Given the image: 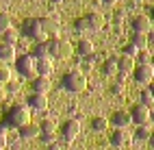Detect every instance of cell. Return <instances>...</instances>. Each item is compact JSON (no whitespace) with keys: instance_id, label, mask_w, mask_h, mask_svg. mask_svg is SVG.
<instances>
[{"instance_id":"1","label":"cell","mask_w":154,"mask_h":150,"mask_svg":"<svg viewBox=\"0 0 154 150\" xmlns=\"http://www.w3.org/2000/svg\"><path fill=\"white\" fill-rule=\"evenodd\" d=\"M61 87L69 94H80L87 87V76L80 72V70H69V72H65L63 78H61Z\"/></svg>"},{"instance_id":"2","label":"cell","mask_w":154,"mask_h":150,"mask_svg":"<svg viewBox=\"0 0 154 150\" xmlns=\"http://www.w3.org/2000/svg\"><path fill=\"white\" fill-rule=\"evenodd\" d=\"M28 122H30V109L26 105H15V107L9 109V113H7V126L22 128Z\"/></svg>"},{"instance_id":"3","label":"cell","mask_w":154,"mask_h":150,"mask_svg":"<svg viewBox=\"0 0 154 150\" xmlns=\"http://www.w3.org/2000/svg\"><path fill=\"white\" fill-rule=\"evenodd\" d=\"M22 31H24V35H26V37H30V39H33V42H37V44H44V42H48V37H46L44 28H42V20H39V17L24 20Z\"/></svg>"},{"instance_id":"4","label":"cell","mask_w":154,"mask_h":150,"mask_svg":"<svg viewBox=\"0 0 154 150\" xmlns=\"http://www.w3.org/2000/svg\"><path fill=\"white\" fill-rule=\"evenodd\" d=\"M46 46H48V55H52V57L65 59V57L72 55V48H69V44L65 42V39H59V37L57 39H48Z\"/></svg>"},{"instance_id":"5","label":"cell","mask_w":154,"mask_h":150,"mask_svg":"<svg viewBox=\"0 0 154 150\" xmlns=\"http://www.w3.org/2000/svg\"><path fill=\"white\" fill-rule=\"evenodd\" d=\"M132 76H135V81L137 83H141V85H150L152 81H154V67L150 65V63H146V65H135V70H132Z\"/></svg>"},{"instance_id":"6","label":"cell","mask_w":154,"mask_h":150,"mask_svg":"<svg viewBox=\"0 0 154 150\" xmlns=\"http://www.w3.org/2000/svg\"><path fill=\"white\" fill-rule=\"evenodd\" d=\"M130 113V120L135 122L137 126H143V124H150V107H146V105H135L132 107V111H128Z\"/></svg>"},{"instance_id":"7","label":"cell","mask_w":154,"mask_h":150,"mask_svg":"<svg viewBox=\"0 0 154 150\" xmlns=\"http://www.w3.org/2000/svg\"><path fill=\"white\" fill-rule=\"evenodd\" d=\"M15 67L22 76H33L35 74V59L30 55H20L15 59Z\"/></svg>"},{"instance_id":"8","label":"cell","mask_w":154,"mask_h":150,"mask_svg":"<svg viewBox=\"0 0 154 150\" xmlns=\"http://www.w3.org/2000/svg\"><path fill=\"white\" fill-rule=\"evenodd\" d=\"M61 133H63V139H65V142L72 144V142L78 137V133H80V122H78V120H74V117H72V120H65L63 126H61Z\"/></svg>"},{"instance_id":"9","label":"cell","mask_w":154,"mask_h":150,"mask_svg":"<svg viewBox=\"0 0 154 150\" xmlns=\"http://www.w3.org/2000/svg\"><path fill=\"white\" fill-rule=\"evenodd\" d=\"M152 28V20L148 15H137L132 17V31L135 33H141V35H148Z\"/></svg>"},{"instance_id":"10","label":"cell","mask_w":154,"mask_h":150,"mask_svg":"<svg viewBox=\"0 0 154 150\" xmlns=\"http://www.w3.org/2000/svg\"><path fill=\"white\" fill-rule=\"evenodd\" d=\"M54 70V63L50 57H44V59H35V74L37 76H50V72Z\"/></svg>"},{"instance_id":"11","label":"cell","mask_w":154,"mask_h":150,"mask_svg":"<svg viewBox=\"0 0 154 150\" xmlns=\"http://www.w3.org/2000/svg\"><path fill=\"white\" fill-rule=\"evenodd\" d=\"M42 28H44V33H46V37L48 39H57L59 37V22L57 20H52V17H42Z\"/></svg>"},{"instance_id":"12","label":"cell","mask_w":154,"mask_h":150,"mask_svg":"<svg viewBox=\"0 0 154 150\" xmlns=\"http://www.w3.org/2000/svg\"><path fill=\"white\" fill-rule=\"evenodd\" d=\"M26 102H28L26 107L33 109V111H44L48 107V98H46V94H30Z\"/></svg>"},{"instance_id":"13","label":"cell","mask_w":154,"mask_h":150,"mask_svg":"<svg viewBox=\"0 0 154 150\" xmlns=\"http://www.w3.org/2000/svg\"><path fill=\"white\" fill-rule=\"evenodd\" d=\"M109 124H113L115 128H126L128 124H132V120H130V113H128V111H115V113L111 115Z\"/></svg>"},{"instance_id":"14","label":"cell","mask_w":154,"mask_h":150,"mask_svg":"<svg viewBox=\"0 0 154 150\" xmlns=\"http://www.w3.org/2000/svg\"><path fill=\"white\" fill-rule=\"evenodd\" d=\"M83 17H85V22H87V28H89V31H100V28L104 26V17H102L100 13H96V11H91V13L83 15Z\"/></svg>"},{"instance_id":"15","label":"cell","mask_w":154,"mask_h":150,"mask_svg":"<svg viewBox=\"0 0 154 150\" xmlns=\"http://www.w3.org/2000/svg\"><path fill=\"white\" fill-rule=\"evenodd\" d=\"M30 87H33V94H48V89H50V78H48V76H35L33 83H30Z\"/></svg>"},{"instance_id":"16","label":"cell","mask_w":154,"mask_h":150,"mask_svg":"<svg viewBox=\"0 0 154 150\" xmlns=\"http://www.w3.org/2000/svg\"><path fill=\"white\" fill-rule=\"evenodd\" d=\"M132 70H135V59H130V57H124V55H122V57L117 59V72L130 74Z\"/></svg>"},{"instance_id":"17","label":"cell","mask_w":154,"mask_h":150,"mask_svg":"<svg viewBox=\"0 0 154 150\" xmlns=\"http://www.w3.org/2000/svg\"><path fill=\"white\" fill-rule=\"evenodd\" d=\"M20 137H22V139H33V137H39V126H37V124H33V122L24 124L22 128H20Z\"/></svg>"},{"instance_id":"18","label":"cell","mask_w":154,"mask_h":150,"mask_svg":"<svg viewBox=\"0 0 154 150\" xmlns=\"http://www.w3.org/2000/svg\"><path fill=\"white\" fill-rule=\"evenodd\" d=\"M126 133H124V128H115V131H113L111 133V139H109V142H111V146H115V148H119V146H124L126 144Z\"/></svg>"},{"instance_id":"19","label":"cell","mask_w":154,"mask_h":150,"mask_svg":"<svg viewBox=\"0 0 154 150\" xmlns=\"http://www.w3.org/2000/svg\"><path fill=\"white\" fill-rule=\"evenodd\" d=\"M76 52L80 57H89L91 52H94V42H91V39H80L78 46H76Z\"/></svg>"},{"instance_id":"20","label":"cell","mask_w":154,"mask_h":150,"mask_svg":"<svg viewBox=\"0 0 154 150\" xmlns=\"http://www.w3.org/2000/svg\"><path fill=\"white\" fill-rule=\"evenodd\" d=\"M15 59V46H7V44H0V61H13Z\"/></svg>"},{"instance_id":"21","label":"cell","mask_w":154,"mask_h":150,"mask_svg":"<svg viewBox=\"0 0 154 150\" xmlns=\"http://www.w3.org/2000/svg\"><path fill=\"white\" fill-rule=\"evenodd\" d=\"M128 44H132L137 50H146V48H148V37H146V35H141V33H132Z\"/></svg>"},{"instance_id":"22","label":"cell","mask_w":154,"mask_h":150,"mask_svg":"<svg viewBox=\"0 0 154 150\" xmlns=\"http://www.w3.org/2000/svg\"><path fill=\"white\" fill-rule=\"evenodd\" d=\"M102 74H104V76L117 74V59L115 57H111V59H106V61L102 63Z\"/></svg>"},{"instance_id":"23","label":"cell","mask_w":154,"mask_h":150,"mask_svg":"<svg viewBox=\"0 0 154 150\" xmlns=\"http://www.w3.org/2000/svg\"><path fill=\"white\" fill-rule=\"evenodd\" d=\"M106 126H109V120H106V117H102V115H96V117H91V128H94L96 133H102Z\"/></svg>"},{"instance_id":"24","label":"cell","mask_w":154,"mask_h":150,"mask_svg":"<svg viewBox=\"0 0 154 150\" xmlns=\"http://www.w3.org/2000/svg\"><path fill=\"white\" fill-rule=\"evenodd\" d=\"M30 57H33V59H44V57H50V55H48V46H46V42H44V44H37V46L33 48V52H30Z\"/></svg>"},{"instance_id":"25","label":"cell","mask_w":154,"mask_h":150,"mask_svg":"<svg viewBox=\"0 0 154 150\" xmlns=\"http://www.w3.org/2000/svg\"><path fill=\"white\" fill-rule=\"evenodd\" d=\"M15 42H17V33L13 31V28H7V31L2 33V44H7V46H15Z\"/></svg>"},{"instance_id":"26","label":"cell","mask_w":154,"mask_h":150,"mask_svg":"<svg viewBox=\"0 0 154 150\" xmlns=\"http://www.w3.org/2000/svg\"><path fill=\"white\" fill-rule=\"evenodd\" d=\"M150 126L148 124H143V126H139L137 128V133H135V139H137V142H148V137H150Z\"/></svg>"},{"instance_id":"27","label":"cell","mask_w":154,"mask_h":150,"mask_svg":"<svg viewBox=\"0 0 154 150\" xmlns=\"http://www.w3.org/2000/svg\"><path fill=\"white\" fill-rule=\"evenodd\" d=\"M7 28H11V17H9L7 11H2V9H0V33H5Z\"/></svg>"},{"instance_id":"28","label":"cell","mask_w":154,"mask_h":150,"mask_svg":"<svg viewBox=\"0 0 154 150\" xmlns=\"http://www.w3.org/2000/svg\"><path fill=\"white\" fill-rule=\"evenodd\" d=\"M54 128H57V124H54V120H44L42 122V126H39V133H54Z\"/></svg>"},{"instance_id":"29","label":"cell","mask_w":154,"mask_h":150,"mask_svg":"<svg viewBox=\"0 0 154 150\" xmlns=\"http://www.w3.org/2000/svg\"><path fill=\"white\" fill-rule=\"evenodd\" d=\"M135 59H137V63H139V65H146V63H150V59H152V55L148 52V50H139Z\"/></svg>"},{"instance_id":"30","label":"cell","mask_w":154,"mask_h":150,"mask_svg":"<svg viewBox=\"0 0 154 150\" xmlns=\"http://www.w3.org/2000/svg\"><path fill=\"white\" fill-rule=\"evenodd\" d=\"M137 52H139V50L132 46V44H126L124 48H122V55H124V57H130V59H135V57H137Z\"/></svg>"},{"instance_id":"31","label":"cell","mask_w":154,"mask_h":150,"mask_svg":"<svg viewBox=\"0 0 154 150\" xmlns=\"http://www.w3.org/2000/svg\"><path fill=\"white\" fill-rule=\"evenodd\" d=\"M139 98H141V105H146V107H150V105L154 102V98H152V94H150V89H143Z\"/></svg>"},{"instance_id":"32","label":"cell","mask_w":154,"mask_h":150,"mask_svg":"<svg viewBox=\"0 0 154 150\" xmlns=\"http://www.w3.org/2000/svg\"><path fill=\"white\" fill-rule=\"evenodd\" d=\"M74 28H76L78 33L89 31V28H87V22H85V17H76V20H74Z\"/></svg>"},{"instance_id":"33","label":"cell","mask_w":154,"mask_h":150,"mask_svg":"<svg viewBox=\"0 0 154 150\" xmlns=\"http://www.w3.org/2000/svg\"><path fill=\"white\" fill-rule=\"evenodd\" d=\"M39 139H42V144H52V142H57V137H54V133H39Z\"/></svg>"},{"instance_id":"34","label":"cell","mask_w":154,"mask_h":150,"mask_svg":"<svg viewBox=\"0 0 154 150\" xmlns=\"http://www.w3.org/2000/svg\"><path fill=\"white\" fill-rule=\"evenodd\" d=\"M9 81H11V70L0 67V83H9Z\"/></svg>"},{"instance_id":"35","label":"cell","mask_w":154,"mask_h":150,"mask_svg":"<svg viewBox=\"0 0 154 150\" xmlns=\"http://www.w3.org/2000/svg\"><path fill=\"white\" fill-rule=\"evenodd\" d=\"M122 92H124V83H119V81H117V83H113V85H111V94L119 96Z\"/></svg>"},{"instance_id":"36","label":"cell","mask_w":154,"mask_h":150,"mask_svg":"<svg viewBox=\"0 0 154 150\" xmlns=\"http://www.w3.org/2000/svg\"><path fill=\"white\" fill-rule=\"evenodd\" d=\"M7 148V133H5V126H0V150Z\"/></svg>"},{"instance_id":"37","label":"cell","mask_w":154,"mask_h":150,"mask_svg":"<svg viewBox=\"0 0 154 150\" xmlns=\"http://www.w3.org/2000/svg\"><path fill=\"white\" fill-rule=\"evenodd\" d=\"M46 150H61V144H59V142H52V144L46 146Z\"/></svg>"},{"instance_id":"38","label":"cell","mask_w":154,"mask_h":150,"mask_svg":"<svg viewBox=\"0 0 154 150\" xmlns=\"http://www.w3.org/2000/svg\"><path fill=\"white\" fill-rule=\"evenodd\" d=\"M146 37H148V46H150V44H154V33H152V31H150Z\"/></svg>"},{"instance_id":"39","label":"cell","mask_w":154,"mask_h":150,"mask_svg":"<svg viewBox=\"0 0 154 150\" xmlns=\"http://www.w3.org/2000/svg\"><path fill=\"white\" fill-rule=\"evenodd\" d=\"M148 142H150V146H152V148H154V131H152V133H150V137H148Z\"/></svg>"},{"instance_id":"40","label":"cell","mask_w":154,"mask_h":150,"mask_svg":"<svg viewBox=\"0 0 154 150\" xmlns=\"http://www.w3.org/2000/svg\"><path fill=\"white\" fill-rule=\"evenodd\" d=\"M102 2H104V5H115L117 0H102Z\"/></svg>"},{"instance_id":"41","label":"cell","mask_w":154,"mask_h":150,"mask_svg":"<svg viewBox=\"0 0 154 150\" xmlns=\"http://www.w3.org/2000/svg\"><path fill=\"white\" fill-rule=\"evenodd\" d=\"M148 17H150V20H152V22H154V7L150 9V15H148Z\"/></svg>"},{"instance_id":"42","label":"cell","mask_w":154,"mask_h":150,"mask_svg":"<svg viewBox=\"0 0 154 150\" xmlns=\"http://www.w3.org/2000/svg\"><path fill=\"white\" fill-rule=\"evenodd\" d=\"M148 89H150V94H152V98H154V83H150V87H148Z\"/></svg>"},{"instance_id":"43","label":"cell","mask_w":154,"mask_h":150,"mask_svg":"<svg viewBox=\"0 0 154 150\" xmlns=\"http://www.w3.org/2000/svg\"><path fill=\"white\" fill-rule=\"evenodd\" d=\"M150 122H154V111H150Z\"/></svg>"},{"instance_id":"44","label":"cell","mask_w":154,"mask_h":150,"mask_svg":"<svg viewBox=\"0 0 154 150\" xmlns=\"http://www.w3.org/2000/svg\"><path fill=\"white\" fill-rule=\"evenodd\" d=\"M150 65H152V67H154V55H152V59H150Z\"/></svg>"}]
</instances>
